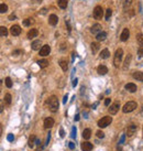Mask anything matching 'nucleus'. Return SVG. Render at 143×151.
Wrapping results in <instances>:
<instances>
[{
	"label": "nucleus",
	"mask_w": 143,
	"mask_h": 151,
	"mask_svg": "<svg viewBox=\"0 0 143 151\" xmlns=\"http://www.w3.org/2000/svg\"><path fill=\"white\" fill-rule=\"evenodd\" d=\"M35 139H36V137H35L34 135H32V136H30V138H29L28 140V146L30 147V148H33L35 145Z\"/></svg>",
	"instance_id": "4be33fe9"
},
{
	"label": "nucleus",
	"mask_w": 143,
	"mask_h": 151,
	"mask_svg": "<svg viewBox=\"0 0 143 151\" xmlns=\"http://www.w3.org/2000/svg\"><path fill=\"white\" fill-rule=\"evenodd\" d=\"M57 22H58V18H57L56 14H50L49 17V23L51 26H56Z\"/></svg>",
	"instance_id": "4468645a"
},
{
	"label": "nucleus",
	"mask_w": 143,
	"mask_h": 151,
	"mask_svg": "<svg viewBox=\"0 0 143 151\" xmlns=\"http://www.w3.org/2000/svg\"><path fill=\"white\" fill-rule=\"evenodd\" d=\"M142 53H143V48L142 46H140V48H139V52H138V54H139V57H142Z\"/></svg>",
	"instance_id": "79ce46f5"
},
{
	"label": "nucleus",
	"mask_w": 143,
	"mask_h": 151,
	"mask_svg": "<svg viewBox=\"0 0 143 151\" xmlns=\"http://www.w3.org/2000/svg\"><path fill=\"white\" fill-rule=\"evenodd\" d=\"M138 107V104L135 103V102H128V103L126 104V105L122 107V111L123 113H131V111H133L134 109H137Z\"/></svg>",
	"instance_id": "20e7f679"
},
{
	"label": "nucleus",
	"mask_w": 143,
	"mask_h": 151,
	"mask_svg": "<svg viewBox=\"0 0 143 151\" xmlns=\"http://www.w3.org/2000/svg\"><path fill=\"white\" fill-rule=\"evenodd\" d=\"M137 40H138V42H139V44H140V46H142L143 45V35H142V33H139V34L137 35Z\"/></svg>",
	"instance_id": "f704fd0d"
},
{
	"label": "nucleus",
	"mask_w": 143,
	"mask_h": 151,
	"mask_svg": "<svg viewBox=\"0 0 143 151\" xmlns=\"http://www.w3.org/2000/svg\"><path fill=\"white\" fill-rule=\"evenodd\" d=\"M66 26H67V29H68V31H71V26H69V22H68V21H66Z\"/></svg>",
	"instance_id": "864d4df0"
},
{
	"label": "nucleus",
	"mask_w": 143,
	"mask_h": 151,
	"mask_svg": "<svg viewBox=\"0 0 143 151\" xmlns=\"http://www.w3.org/2000/svg\"><path fill=\"white\" fill-rule=\"evenodd\" d=\"M57 5H58L60 8L66 9L67 8V5H68V1H67V0H58V1H57Z\"/></svg>",
	"instance_id": "a878e982"
},
{
	"label": "nucleus",
	"mask_w": 143,
	"mask_h": 151,
	"mask_svg": "<svg viewBox=\"0 0 143 151\" xmlns=\"http://www.w3.org/2000/svg\"><path fill=\"white\" fill-rule=\"evenodd\" d=\"M117 150H118V151H122V148H121L120 146H118V148H117Z\"/></svg>",
	"instance_id": "4d7b16f0"
},
{
	"label": "nucleus",
	"mask_w": 143,
	"mask_h": 151,
	"mask_svg": "<svg viewBox=\"0 0 143 151\" xmlns=\"http://www.w3.org/2000/svg\"><path fill=\"white\" fill-rule=\"evenodd\" d=\"M60 136H61L62 138L65 137V132H64V129H63V128H61V129H60Z\"/></svg>",
	"instance_id": "c03bdc74"
},
{
	"label": "nucleus",
	"mask_w": 143,
	"mask_h": 151,
	"mask_svg": "<svg viewBox=\"0 0 143 151\" xmlns=\"http://www.w3.org/2000/svg\"><path fill=\"white\" fill-rule=\"evenodd\" d=\"M8 11V6L6 3H1L0 5V13H6Z\"/></svg>",
	"instance_id": "c756f323"
},
{
	"label": "nucleus",
	"mask_w": 143,
	"mask_h": 151,
	"mask_svg": "<svg viewBox=\"0 0 143 151\" xmlns=\"http://www.w3.org/2000/svg\"><path fill=\"white\" fill-rule=\"evenodd\" d=\"M111 14H112V10H111V9H107V10H106V14H105V19L108 21L109 19H110V17H111Z\"/></svg>",
	"instance_id": "473e14b6"
},
{
	"label": "nucleus",
	"mask_w": 143,
	"mask_h": 151,
	"mask_svg": "<svg viewBox=\"0 0 143 151\" xmlns=\"http://www.w3.org/2000/svg\"><path fill=\"white\" fill-rule=\"evenodd\" d=\"M107 38V33L105 31H101L99 32V33H97L96 34V39H97V41H105Z\"/></svg>",
	"instance_id": "412c9836"
},
{
	"label": "nucleus",
	"mask_w": 143,
	"mask_h": 151,
	"mask_svg": "<svg viewBox=\"0 0 143 151\" xmlns=\"http://www.w3.org/2000/svg\"><path fill=\"white\" fill-rule=\"evenodd\" d=\"M49 108L50 110L52 111V113H56L57 110H58V99H57L56 96H51L49 99Z\"/></svg>",
	"instance_id": "f03ea898"
},
{
	"label": "nucleus",
	"mask_w": 143,
	"mask_h": 151,
	"mask_svg": "<svg viewBox=\"0 0 143 151\" xmlns=\"http://www.w3.org/2000/svg\"><path fill=\"white\" fill-rule=\"evenodd\" d=\"M90 32H92V34H97V33L101 32V26H100L99 23L94 24V26L92 27V29H90Z\"/></svg>",
	"instance_id": "dca6fc26"
},
{
	"label": "nucleus",
	"mask_w": 143,
	"mask_h": 151,
	"mask_svg": "<svg viewBox=\"0 0 143 151\" xmlns=\"http://www.w3.org/2000/svg\"><path fill=\"white\" fill-rule=\"evenodd\" d=\"M50 53H51V46L47 45V44L43 45L42 48L40 49V55L41 56H47V55H50Z\"/></svg>",
	"instance_id": "423d86ee"
},
{
	"label": "nucleus",
	"mask_w": 143,
	"mask_h": 151,
	"mask_svg": "<svg viewBox=\"0 0 143 151\" xmlns=\"http://www.w3.org/2000/svg\"><path fill=\"white\" fill-rule=\"evenodd\" d=\"M138 130V126L137 125H130L127 129V136L128 137H131L133 135L135 134V131Z\"/></svg>",
	"instance_id": "1a4fd4ad"
},
{
	"label": "nucleus",
	"mask_w": 143,
	"mask_h": 151,
	"mask_svg": "<svg viewBox=\"0 0 143 151\" xmlns=\"http://www.w3.org/2000/svg\"><path fill=\"white\" fill-rule=\"evenodd\" d=\"M122 57H123V50L122 49H118L116 53H114L113 57V65L116 67H120V64L122 63Z\"/></svg>",
	"instance_id": "f257e3e1"
},
{
	"label": "nucleus",
	"mask_w": 143,
	"mask_h": 151,
	"mask_svg": "<svg viewBox=\"0 0 143 151\" xmlns=\"http://www.w3.org/2000/svg\"><path fill=\"white\" fill-rule=\"evenodd\" d=\"M54 126V119L53 118H51V117H47V118H45V120H44V128L45 129H50L52 128Z\"/></svg>",
	"instance_id": "9d476101"
},
{
	"label": "nucleus",
	"mask_w": 143,
	"mask_h": 151,
	"mask_svg": "<svg viewBox=\"0 0 143 151\" xmlns=\"http://www.w3.org/2000/svg\"><path fill=\"white\" fill-rule=\"evenodd\" d=\"M96 134H97V137L100 138V139H102V138L105 137V134H103V131H101V130H98Z\"/></svg>",
	"instance_id": "e433bc0d"
},
{
	"label": "nucleus",
	"mask_w": 143,
	"mask_h": 151,
	"mask_svg": "<svg viewBox=\"0 0 143 151\" xmlns=\"http://www.w3.org/2000/svg\"><path fill=\"white\" fill-rule=\"evenodd\" d=\"M119 108H120V103H119V102H114V103L109 107V113L111 115H116L118 113V110H119Z\"/></svg>",
	"instance_id": "0eeeda50"
},
{
	"label": "nucleus",
	"mask_w": 143,
	"mask_h": 151,
	"mask_svg": "<svg viewBox=\"0 0 143 151\" xmlns=\"http://www.w3.org/2000/svg\"><path fill=\"white\" fill-rule=\"evenodd\" d=\"M41 45H42V42H41V40H35V41H33V42H32L31 48H32V50L36 51V50H40V49H41Z\"/></svg>",
	"instance_id": "f3484780"
},
{
	"label": "nucleus",
	"mask_w": 143,
	"mask_h": 151,
	"mask_svg": "<svg viewBox=\"0 0 143 151\" xmlns=\"http://www.w3.org/2000/svg\"><path fill=\"white\" fill-rule=\"evenodd\" d=\"M67 98H68V97H67V95H65V96H64V99H63V103L64 104H66V102H67Z\"/></svg>",
	"instance_id": "603ef678"
},
{
	"label": "nucleus",
	"mask_w": 143,
	"mask_h": 151,
	"mask_svg": "<svg viewBox=\"0 0 143 151\" xmlns=\"http://www.w3.org/2000/svg\"><path fill=\"white\" fill-rule=\"evenodd\" d=\"M3 109H5V102L0 99V113H2Z\"/></svg>",
	"instance_id": "4c0bfd02"
},
{
	"label": "nucleus",
	"mask_w": 143,
	"mask_h": 151,
	"mask_svg": "<svg viewBox=\"0 0 143 151\" xmlns=\"http://www.w3.org/2000/svg\"><path fill=\"white\" fill-rule=\"evenodd\" d=\"M124 139H126V135H122L120 138V141H119V143L120 145H122V143H124Z\"/></svg>",
	"instance_id": "37998d69"
},
{
	"label": "nucleus",
	"mask_w": 143,
	"mask_h": 151,
	"mask_svg": "<svg viewBox=\"0 0 143 151\" xmlns=\"http://www.w3.org/2000/svg\"><path fill=\"white\" fill-rule=\"evenodd\" d=\"M7 139H8V141H10V142H11V141H13V140H14V136L12 134H9L8 137H7Z\"/></svg>",
	"instance_id": "58836bf2"
},
{
	"label": "nucleus",
	"mask_w": 143,
	"mask_h": 151,
	"mask_svg": "<svg viewBox=\"0 0 143 151\" xmlns=\"http://www.w3.org/2000/svg\"><path fill=\"white\" fill-rule=\"evenodd\" d=\"M9 20H15V19H17V16H15V14L14 13H12V14H10V16H9V18H8Z\"/></svg>",
	"instance_id": "a19ab883"
},
{
	"label": "nucleus",
	"mask_w": 143,
	"mask_h": 151,
	"mask_svg": "<svg viewBox=\"0 0 143 151\" xmlns=\"http://www.w3.org/2000/svg\"><path fill=\"white\" fill-rule=\"evenodd\" d=\"M92 148H94L92 143L88 142V141H86V142L82 143V150H83V151H92Z\"/></svg>",
	"instance_id": "ddd939ff"
},
{
	"label": "nucleus",
	"mask_w": 143,
	"mask_h": 151,
	"mask_svg": "<svg viewBox=\"0 0 143 151\" xmlns=\"http://www.w3.org/2000/svg\"><path fill=\"white\" fill-rule=\"evenodd\" d=\"M60 66L62 67L64 72H67V69H68V64H67V61L65 60H61L60 61Z\"/></svg>",
	"instance_id": "bb28decb"
},
{
	"label": "nucleus",
	"mask_w": 143,
	"mask_h": 151,
	"mask_svg": "<svg viewBox=\"0 0 143 151\" xmlns=\"http://www.w3.org/2000/svg\"><path fill=\"white\" fill-rule=\"evenodd\" d=\"M35 145L40 147V146H41V140L40 139H35Z\"/></svg>",
	"instance_id": "8fccbe9b"
},
{
	"label": "nucleus",
	"mask_w": 143,
	"mask_h": 151,
	"mask_svg": "<svg viewBox=\"0 0 143 151\" xmlns=\"http://www.w3.org/2000/svg\"><path fill=\"white\" fill-rule=\"evenodd\" d=\"M129 37H130V31H129V29H123V31H122V33H121V35H120V40L121 41H127L129 39Z\"/></svg>",
	"instance_id": "f8f14e48"
},
{
	"label": "nucleus",
	"mask_w": 143,
	"mask_h": 151,
	"mask_svg": "<svg viewBox=\"0 0 143 151\" xmlns=\"http://www.w3.org/2000/svg\"><path fill=\"white\" fill-rule=\"evenodd\" d=\"M92 52L94 53H97L98 52V50H99V48H100V45H99V43H97V42H92Z\"/></svg>",
	"instance_id": "c85d7f7f"
},
{
	"label": "nucleus",
	"mask_w": 143,
	"mask_h": 151,
	"mask_svg": "<svg viewBox=\"0 0 143 151\" xmlns=\"http://www.w3.org/2000/svg\"><path fill=\"white\" fill-rule=\"evenodd\" d=\"M5 84H6V86L8 87V88H11L12 87V81L10 77H6V80H5Z\"/></svg>",
	"instance_id": "7c9ffc66"
},
{
	"label": "nucleus",
	"mask_w": 143,
	"mask_h": 151,
	"mask_svg": "<svg viewBox=\"0 0 143 151\" xmlns=\"http://www.w3.org/2000/svg\"><path fill=\"white\" fill-rule=\"evenodd\" d=\"M90 137H92V130L90 129H85L83 131V138L86 140H88Z\"/></svg>",
	"instance_id": "393cba45"
},
{
	"label": "nucleus",
	"mask_w": 143,
	"mask_h": 151,
	"mask_svg": "<svg viewBox=\"0 0 143 151\" xmlns=\"http://www.w3.org/2000/svg\"><path fill=\"white\" fill-rule=\"evenodd\" d=\"M5 103H6L7 105H10V104H11V95L10 94L5 95Z\"/></svg>",
	"instance_id": "2f4dec72"
},
{
	"label": "nucleus",
	"mask_w": 143,
	"mask_h": 151,
	"mask_svg": "<svg viewBox=\"0 0 143 151\" xmlns=\"http://www.w3.org/2000/svg\"><path fill=\"white\" fill-rule=\"evenodd\" d=\"M131 3H132V0H126V1H124V8L127 9Z\"/></svg>",
	"instance_id": "ea45409f"
},
{
	"label": "nucleus",
	"mask_w": 143,
	"mask_h": 151,
	"mask_svg": "<svg viewBox=\"0 0 143 151\" xmlns=\"http://www.w3.org/2000/svg\"><path fill=\"white\" fill-rule=\"evenodd\" d=\"M109 56H110V52H109L108 49H105V50H102V51H101V53H100V57H101V59H103V60H105V59H108Z\"/></svg>",
	"instance_id": "5701e85b"
},
{
	"label": "nucleus",
	"mask_w": 143,
	"mask_h": 151,
	"mask_svg": "<svg viewBox=\"0 0 143 151\" xmlns=\"http://www.w3.org/2000/svg\"><path fill=\"white\" fill-rule=\"evenodd\" d=\"M68 148L73 150V149L75 148V143H74V142H69V143H68Z\"/></svg>",
	"instance_id": "de8ad7c7"
},
{
	"label": "nucleus",
	"mask_w": 143,
	"mask_h": 151,
	"mask_svg": "<svg viewBox=\"0 0 143 151\" xmlns=\"http://www.w3.org/2000/svg\"><path fill=\"white\" fill-rule=\"evenodd\" d=\"M1 135H2V125L0 124V136H1Z\"/></svg>",
	"instance_id": "6e6d98bb"
},
{
	"label": "nucleus",
	"mask_w": 143,
	"mask_h": 151,
	"mask_svg": "<svg viewBox=\"0 0 143 151\" xmlns=\"http://www.w3.org/2000/svg\"><path fill=\"white\" fill-rule=\"evenodd\" d=\"M133 78L137 81H139V82H142L143 81V73L141 71H137L133 73Z\"/></svg>",
	"instance_id": "6ab92c4d"
},
{
	"label": "nucleus",
	"mask_w": 143,
	"mask_h": 151,
	"mask_svg": "<svg viewBox=\"0 0 143 151\" xmlns=\"http://www.w3.org/2000/svg\"><path fill=\"white\" fill-rule=\"evenodd\" d=\"M37 64H39V66H40L41 69H45V67L49 66V61L47 60H40V61H37Z\"/></svg>",
	"instance_id": "b1692460"
},
{
	"label": "nucleus",
	"mask_w": 143,
	"mask_h": 151,
	"mask_svg": "<svg viewBox=\"0 0 143 151\" xmlns=\"http://www.w3.org/2000/svg\"><path fill=\"white\" fill-rule=\"evenodd\" d=\"M32 22H33V21H32V19H30V18L24 19V20H23V26H24V27H30Z\"/></svg>",
	"instance_id": "72a5a7b5"
},
{
	"label": "nucleus",
	"mask_w": 143,
	"mask_h": 151,
	"mask_svg": "<svg viewBox=\"0 0 143 151\" xmlns=\"http://www.w3.org/2000/svg\"><path fill=\"white\" fill-rule=\"evenodd\" d=\"M112 123V118L110 116H106V117H102L101 119L98 120V127L99 128H106V127H108L110 124Z\"/></svg>",
	"instance_id": "7ed1b4c3"
},
{
	"label": "nucleus",
	"mask_w": 143,
	"mask_h": 151,
	"mask_svg": "<svg viewBox=\"0 0 143 151\" xmlns=\"http://www.w3.org/2000/svg\"><path fill=\"white\" fill-rule=\"evenodd\" d=\"M131 54H128L126 57V60H124V64H123V70H128L129 66H130V63H131Z\"/></svg>",
	"instance_id": "aec40b11"
},
{
	"label": "nucleus",
	"mask_w": 143,
	"mask_h": 151,
	"mask_svg": "<svg viewBox=\"0 0 143 151\" xmlns=\"http://www.w3.org/2000/svg\"><path fill=\"white\" fill-rule=\"evenodd\" d=\"M124 88L127 89L128 92H130V93H135L137 92V85H135L134 83H128V84H126V86H124Z\"/></svg>",
	"instance_id": "9b49d317"
},
{
	"label": "nucleus",
	"mask_w": 143,
	"mask_h": 151,
	"mask_svg": "<svg viewBox=\"0 0 143 151\" xmlns=\"http://www.w3.org/2000/svg\"><path fill=\"white\" fill-rule=\"evenodd\" d=\"M92 16H94V18H95V19H97V20H100V19H102V17H103V10H102V7H100V6L95 7L94 12H92Z\"/></svg>",
	"instance_id": "39448f33"
},
{
	"label": "nucleus",
	"mask_w": 143,
	"mask_h": 151,
	"mask_svg": "<svg viewBox=\"0 0 143 151\" xmlns=\"http://www.w3.org/2000/svg\"><path fill=\"white\" fill-rule=\"evenodd\" d=\"M110 103H111V99L110 98H106V100H105V106H109Z\"/></svg>",
	"instance_id": "a18cd8bd"
},
{
	"label": "nucleus",
	"mask_w": 143,
	"mask_h": 151,
	"mask_svg": "<svg viewBox=\"0 0 143 151\" xmlns=\"http://www.w3.org/2000/svg\"><path fill=\"white\" fill-rule=\"evenodd\" d=\"M77 83H78V80H77V78H75V80L73 81V86H74V87H75V86L77 85Z\"/></svg>",
	"instance_id": "3c124183"
},
{
	"label": "nucleus",
	"mask_w": 143,
	"mask_h": 151,
	"mask_svg": "<svg viewBox=\"0 0 143 151\" xmlns=\"http://www.w3.org/2000/svg\"><path fill=\"white\" fill-rule=\"evenodd\" d=\"M8 35V29L6 27H0V37H7Z\"/></svg>",
	"instance_id": "cd10ccee"
},
{
	"label": "nucleus",
	"mask_w": 143,
	"mask_h": 151,
	"mask_svg": "<svg viewBox=\"0 0 143 151\" xmlns=\"http://www.w3.org/2000/svg\"><path fill=\"white\" fill-rule=\"evenodd\" d=\"M79 115H76V116H75V121H78V120H79Z\"/></svg>",
	"instance_id": "5fc2aeb1"
},
{
	"label": "nucleus",
	"mask_w": 143,
	"mask_h": 151,
	"mask_svg": "<svg viewBox=\"0 0 143 151\" xmlns=\"http://www.w3.org/2000/svg\"><path fill=\"white\" fill-rule=\"evenodd\" d=\"M37 34H39V31H37L36 29H31V30H29V32H28V39L32 40V39L36 38Z\"/></svg>",
	"instance_id": "2eb2a0df"
},
{
	"label": "nucleus",
	"mask_w": 143,
	"mask_h": 151,
	"mask_svg": "<svg viewBox=\"0 0 143 151\" xmlns=\"http://www.w3.org/2000/svg\"><path fill=\"white\" fill-rule=\"evenodd\" d=\"M50 139H51V134H47V138H46V142H45V146L49 145L50 142Z\"/></svg>",
	"instance_id": "49530a36"
},
{
	"label": "nucleus",
	"mask_w": 143,
	"mask_h": 151,
	"mask_svg": "<svg viewBox=\"0 0 143 151\" xmlns=\"http://www.w3.org/2000/svg\"><path fill=\"white\" fill-rule=\"evenodd\" d=\"M21 53V50H17V51H13V55H19Z\"/></svg>",
	"instance_id": "09e8293b"
},
{
	"label": "nucleus",
	"mask_w": 143,
	"mask_h": 151,
	"mask_svg": "<svg viewBox=\"0 0 143 151\" xmlns=\"http://www.w3.org/2000/svg\"><path fill=\"white\" fill-rule=\"evenodd\" d=\"M76 127H73V128H72V134H71V137L73 138V139H75V138H76Z\"/></svg>",
	"instance_id": "c9c22d12"
},
{
	"label": "nucleus",
	"mask_w": 143,
	"mask_h": 151,
	"mask_svg": "<svg viewBox=\"0 0 143 151\" xmlns=\"http://www.w3.org/2000/svg\"><path fill=\"white\" fill-rule=\"evenodd\" d=\"M0 92H1V87H0Z\"/></svg>",
	"instance_id": "13d9d810"
},
{
	"label": "nucleus",
	"mask_w": 143,
	"mask_h": 151,
	"mask_svg": "<svg viewBox=\"0 0 143 151\" xmlns=\"http://www.w3.org/2000/svg\"><path fill=\"white\" fill-rule=\"evenodd\" d=\"M10 32H11V34L14 35V37H18V35L21 33V28L20 26H18V24H14L10 28Z\"/></svg>",
	"instance_id": "6e6552de"
},
{
	"label": "nucleus",
	"mask_w": 143,
	"mask_h": 151,
	"mask_svg": "<svg viewBox=\"0 0 143 151\" xmlns=\"http://www.w3.org/2000/svg\"><path fill=\"white\" fill-rule=\"evenodd\" d=\"M97 72H98V74H100V75H106L108 73V69L105 65H99L97 67Z\"/></svg>",
	"instance_id": "a211bd4d"
}]
</instances>
